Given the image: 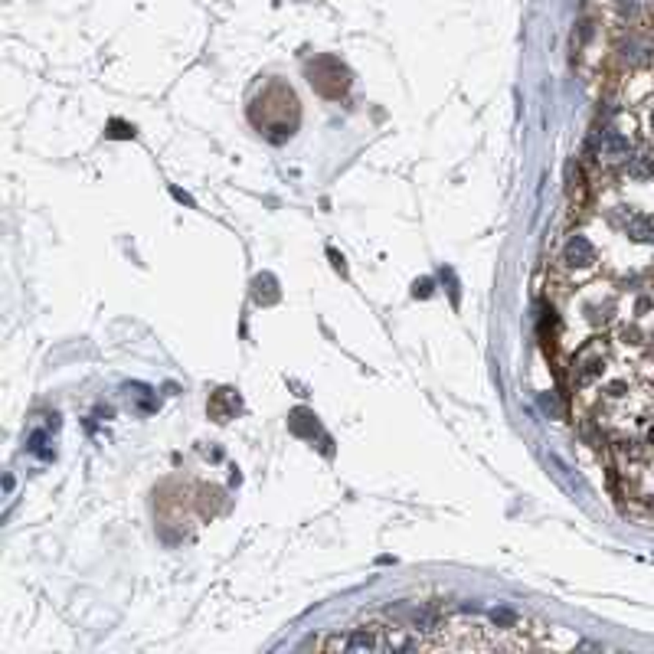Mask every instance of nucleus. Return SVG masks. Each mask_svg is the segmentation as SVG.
Instances as JSON below:
<instances>
[{
	"label": "nucleus",
	"mask_w": 654,
	"mask_h": 654,
	"mask_svg": "<svg viewBox=\"0 0 654 654\" xmlns=\"http://www.w3.org/2000/svg\"><path fill=\"white\" fill-rule=\"evenodd\" d=\"M615 458L638 501L654 507V386H612L602 402Z\"/></svg>",
	"instance_id": "obj_1"
},
{
	"label": "nucleus",
	"mask_w": 654,
	"mask_h": 654,
	"mask_svg": "<svg viewBox=\"0 0 654 654\" xmlns=\"http://www.w3.org/2000/svg\"><path fill=\"white\" fill-rule=\"evenodd\" d=\"M249 115H252L255 128L265 131L272 141H285V137L298 128V118H301L295 92L281 82H269V89L252 102V111H249Z\"/></svg>",
	"instance_id": "obj_2"
},
{
	"label": "nucleus",
	"mask_w": 654,
	"mask_h": 654,
	"mask_svg": "<svg viewBox=\"0 0 654 654\" xmlns=\"http://www.w3.org/2000/svg\"><path fill=\"white\" fill-rule=\"evenodd\" d=\"M308 82L315 85L321 95H327V98H340V95L347 92L350 76L334 56H321V60H315L308 66Z\"/></svg>",
	"instance_id": "obj_3"
},
{
	"label": "nucleus",
	"mask_w": 654,
	"mask_h": 654,
	"mask_svg": "<svg viewBox=\"0 0 654 654\" xmlns=\"http://www.w3.org/2000/svg\"><path fill=\"white\" fill-rule=\"evenodd\" d=\"M560 262L576 275H589L599 269V252H595V246L586 236L576 232V236L566 239V246H563V252H560Z\"/></svg>",
	"instance_id": "obj_4"
},
{
	"label": "nucleus",
	"mask_w": 654,
	"mask_h": 654,
	"mask_svg": "<svg viewBox=\"0 0 654 654\" xmlns=\"http://www.w3.org/2000/svg\"><path fill=\"white\" fill-rule=\"evenodd\" d=\"M605 373V350L602 340H592L576 354V363H573V383L576 386H592L599 376Z\"/></svg>",
	"instance_id": "obj_5"
},
{
	"label": "nucleus",
	"mask_w": 654,
	"mask_h": 654,
	"mask_svg": "<svg viewBox=\"0 0 654 654\" xmlns=\"http://www.w3.org/2000/svg\"><path fill=\"white\" fill-rule=\"evenodd\" d=\"M631 151H635L631 137L625 135V131H619V128H605L602 135H599V147H595V154H599V161L602 164H625L631 157Z\"/></svg>",
	"instance_id": "obj_6"
},
{
	"label": "nucleus",
	"mask_w": 654,
	"mask_h": 654,
	"mask_svg": "<svg viewBox=\"0 0 654 654\" xmlns=\"http://www.w3.org/2000/svg\"><path fill=\"white\" fill-rule=\"evenodd\" d=\"M619 226L631 242H641V246H651L654 242V213H641V210L621 213Z\"/></svg>",
	"instance_id": "obj_7"
},
{
	"label": "nucleus",
	"mask_w": 654,
	"mask_h": 654,
	"mask_svg": "<svg viewBox=\"0 0 654 654\" xmlns=\"http://www.w3.org/2000/svg\"><path fill=\"white\" fill-rule=\"evenodd\" d=\"M625 170H628V177L638 180V184L654 180V147H635L631 157L625 161Z\"/></svg>",
	"instance_id": "obj_8"
},
{
	"label": "nucleus",
	"mask_w": 654,
	"mask_h": 654,
	"mask_svg": "<svg viewBox=\"0 0 654 654\" xmlns=\"http://www.w3.org/2000/svg\"><path fill=\"white\" fill-rule=\"evenodd\" d=\"M206 409H210V416L216 419V422H230L239 409H242V402H239V396L232 390H216L210 396V406Z\"/></svg>",
	"instance_id": "obj_9"
},
{
	"label": "nucleus",
	"mask_w": 654,
	"mask_h": 654,
	"mask_svg": "<svg viewBox=\"0 0 654 654\" xmlns=\"http://www.w3.org/2000/svg\"><path fill=\"white\" fill-rule=\"evenodd\" d=\"M621 56L631 62V66H651L654 62V43L651 40H628L621 46Z\"/></svg>",
	"instance_id": "obj_10"
},
{
	"label": "nucleus",
	"mask_w": 654,
	"mask_h": 654,
	"mask_svg": "<svg viewBox=\"0 0 654 654\" xmlns=\"http://www.w3.org/2000/svg\"><path fill=\"white\" fill-rule=\"evenodd\" d=\"M648 131L654 135V108H651V115H648Z\"/></svg>",
	"instance_id": "obj_11"
}]
</instances>
